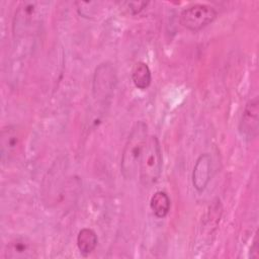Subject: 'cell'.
I'll use <instances>...</instances> for the list:
<instances>
[{"instance_id":"1","label":"cell","mask_w":259,"mask_h":259,"mask_svg":"<svg viewBox=\"0 0 259 259\" xmlns=\"http://www.w3.org/2000/svg\"><path fill=\"white\" fill-rule=\"evenodd\" d=\"M148 139V125L145 121H137L124 144L121 159L120 172L124 179L132 180L137 175L139 163Z\"/></svg>"},{"instance_id":"2","label":"cell","mask_w":259,"mask_h":259,"mask_svg":"<svg viewBox=\"0 0 259 259\" xmlns=\"http://www.w3.org/2000/svg\"><path fill=\"white\" fill-rule=\"evenodd\" d=\"M162 150L156 136H148L139 163V177L144 186L155 184L162 173Z\"/></svg>"},{"instance_id":"3","label":"cell","mask_w":259,"mask_h":259,"mask_svg":"<svg viewBox=\"0 0 259 259\" xmlns=\"http://www.w3.org/2000/svg\"><path fill=\"white\" fill-rule=\"evenodd\" d=\"M217 10L207 4H193L185 8L180 14V23L191 31H198L210 24L217 18Z\"/></svg>"},{"instance_id":"4","label":"cell","mask_w":259,"mask_h":259,"mask_svg":"<svg viewBox=\"0 0 259 259\" xmlns=\"http://www.w3.org/2000/svg\"><path fill=\"white\" fill-rule=\"evenodd\" d=\"M116 84V74L109 63L100 64L93 76V95L96 99L105 101L110 98Z\"/></svg>"},{"instance_id":"5","label":"cell","mask_w":259,"mask_h":259,"mask_svg":"<svg viewBox=\"0 0 259 259\" xmlns=\"http://www.w3.org/2000/svg\"><path fill=\"white\" fill-rule=\"evenodd\" d=\"M37 2H22L16 9L13 18V35L15 37L23 36L27 33L38 20L39 10Z\"/></svg>"},{"instance_id":"6","label":"cell","mask_w":259,"mask_h":259,"mask_svg":"<svg viewBox=\"0 0 259 259\" xmlns=\"http://www.w3.org/2000/svg\"><path fill=\"white\" fill-rule=\"evenodd\" d=\"M239 132L247 141L257 138L259 133V100L257 96L246 103L239 123Z\"/></svg>"},{"instance_id":"7","label":"cell","mask_w":259,"mask_h":259,"mask_svg":"<svg viewBox=\"0 0 259 259\" xmlns=\"http://www.w3.org/2000/svg\"><path fill=\"white\" fill-rule=\"evenodd\" d=\"M1 159L3 163L16 157L21 147V135L16 125H6L1 131Z\"/></svg>"},{"instance_id":"8","label":"cell","mask_w":259,"mask_h":259,"mask_svg":"<svg viewBox=\"0 0 259 259\" xmlns=\"http://www.w3.org/2000/svg\"><path fill=\"white\" fill-rule=\"evenodd\" d=\"M5 258L29 259L36 257V248L31 240L26 237H17L8 242L5 248Z\"/></svg>"},{"instance_id":"9","label":"cell","mask_w":259,"mask_h":259,"mask_svg":"<svg viewBox=\"0 0 259 259\" xmlns=\"http://www.w3.org/2000/svg\"><path fill=\"white\" fill-rule=\"evenodd\" d=\"M211 157L209 154H201L193 167L192 171V185L198 191L201 192L207 186L211 176Z\"/></svg>"},{"instance_id":"10","label":"cell","mask_w":259,"mask_h":259,"mask_svg":"<svg viewBox=\"0 0 259 259\" xmlns=\"http://www.w3.org/2000/svg\"><path fill=\"white\" fill-rule=\"evenodd\" d=\"M98 243L96 233L90 228H84L77 235V247L81 254L89 255L92 253Z\"/></svg>"},{"instance_id":"11","label":"cell","mask_w":259,"mask_h":259,"mask_svg":"<svg viewBox=\"0 0 259 259\" xmlns=\"http://www.w3.org/2000/svg\"><path fill=\"white\" fill-rule=\"evenodd\" d=\"M150 207L154 215L158 219L165 218L170 210L171 201L165 191H156L150 199Z\"/></svg>"},{"instance_id":"12","label":"cell","mask_w":259,"mask_h":259,"mask_svg":"<svg viewBox=\"0 0 259 259\" xmlns=\"http://www.w3.org/2000/svg\"><path fill=\"white\" fill-rule=\"evenodd\" d=\"M132 81L139 89H147L152 81V74L149 66L144 62H137L132 70Z\"/></svg>"},{"instance_id":"13","label":"cell","mask_w":259,"mask_h":259,"mask_svg":"<svg viewBox=\"0 0 259 259\" xmlns=\"http://www.w3.org/2000/svg\"><path fill=\"white\" fill-rule=\"evenodd\" d=\"M126 4L133 14H138L144 8H146V6L148 5V2H127Z\"/></svg>"},{"instance_id":"14","label":"cell","mask_w":259,"mask_h":259,"mask_svg":"<svg viewBox=\"0 0 259 259\" xmlns=\"http://www.w3.org/2000/svg\"><path fill=\"white\" fill-rule=\"evenodd\" d=\"M250 256L251 258H255L257 259L259 257V245H258V237H257V233L255 235V238L253 240V244L251 246V250H250Z\"/></svg>"}]
</instances>
